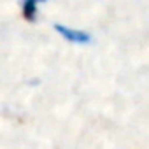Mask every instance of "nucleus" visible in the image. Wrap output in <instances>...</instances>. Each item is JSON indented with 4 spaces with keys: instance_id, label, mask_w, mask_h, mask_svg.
<instances>
[{
    "instance_id": "obj_1",
    "label": "nucleus",
    "mask_w": 149,
    "mask_h": 149,
    "mask_svg": "<svg viewBox=\"0 0 149 149\" xmlns=\"http://www.w3.org/2000/svg\"><path fill=\"white\" fill-rule=\"evenodd\" d=\"M54 30L65 39L68 40L70 44H90L91 42V35L84 30H77V28H70V26H65L61 23H56L54 25Z\"/></svg>"
},
{
    "instance_id": "obj_2",
    "label": "nucleus",
    "mask_w": 149,
    "mask_h": 149,
    "mask_svg": "<svg viewBox=\"0 0 149 149\" xmlns=\"http://www.w3.org/2000/svg\"><path fill=\"white\" fill-rule=\"evenodd\" d=\"M47 2V0H21V9H23V16L28 21H35L37 19V9L40 4Z\"/></svg>"
}]
</instances>
